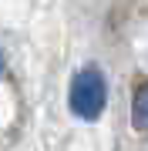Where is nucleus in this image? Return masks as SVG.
Wrapping results in <instances>:
<instances>
[{
	"instance_id": "7ed1b4c3",
	"label": "nucleus",
	"mask_w": 148,
	"mask_h": 151,
	"mask_svg": "<svg viewBox=\"0 0 148 151\" xmlns=\"http://www.w3.org/2000/svg\"><path fill=\"white\" fill-rule=\"evenodd\" d=\"M0 70H4V57H0Z\"/></svg>"
},
{
	"instance_id": "f257e3e1",
	"label": "nucleus",
	"mask_w": 148,
	"mask_h": 151,
	"mask_svg": "<svg viewBox=\"0 0 148 151\" xmlns=\"http://www.w3.org/2000/svg\"><path fill=\"white\" fill-rule=\"evenodd\" d=\"M67 104H71L74 118L81 121H98L104 108H108V81L98 67H84L74 74L71 91H67Z\"/></svg>"
},
{
	"instance_id": "f03ea898",
	"label": "nucleus",
	"mask_w": 148,
	"mask_h": 151,
	"mask_svg": "<svg viewBox=\"0 0 148 151\" xmlns=\"http://www.w3.org/2000/svg\"><path fill=\"white\" fill-rule=\"evenodd\" d=\"M131 118H135V128H138V131H148V87L138 91L135 108H131Z\"/></svg>"
}]
</instances>
